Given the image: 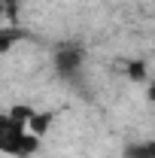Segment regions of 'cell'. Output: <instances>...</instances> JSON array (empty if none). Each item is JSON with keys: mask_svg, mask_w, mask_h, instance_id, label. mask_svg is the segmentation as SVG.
<instances>
[{"mask_svg": "<svg viewBox=\"0 0 155 158\" xmlns=\"http://www.w3.org/2000/svg\"><path fill=\"white\" fill-rule=\"evenodd\" d=\"M6 3H12V0H6Z\"/></svg>", "mask_w": 155, "mask_h": 158, "instance_id": "cell-4", "label": "cell"}, {"mask_svg": "<svg viewBox=\"0 0 155 158\" xmlns=\"http://www.w3.org/2000/svg\"><path fill=\"white\" fill-rule=\"evenodd\" d=\"M128 152H131L128 158H155V152H152V143H140V146H131Z\"/></svg>", "mask_w": 155, "mask_h": 158, "instance_id": "cell-3", "label": "cell"}, {"mask_svg": "<svg viewBox=\"0 0 155 158\" xmlns=\"http://www.w3.org/2000/svg\"><path fill=\"white\" fill-rule=\"evenodd\" d=\"M43 146V137H37L19 106L0 110V155L3 158H34Z\"/></svg>", "mask_w": 155, "mask_h": 158, "instance_id": "cell-1", "label": "cell"}, {"mask_svg": "<svg viewBox=\"0 0 155 158\" xmlns=\"http://www.w3.org/2000/svg\"><path fill=\"white\" fill-rule=\"evenodd\" d=\"M21 37H24V34H21L19 27H0V52H9Z\"/></svg>", "mask_w": 155, "mask_h": 158, "instance_id": "cell-2", "label": "cell"}]
</instances>
